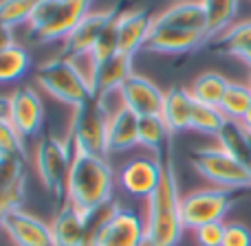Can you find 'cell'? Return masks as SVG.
<instances>
[{
  "label": "cell",
  "mask_w": 251,
  "mask_h": 246,
  "mask_svg": "<svg viewBox=\"0 0 251 246\" xmlns=\"http://www.w3.org/2000/svg\"><path fill=\"white\" fill-rule=\"evenodd\" d=\"M35 84L44 92H49L53 99L69 104L71 108H77V106L95 99L64 55L42 62L35 70Z\"/></svg>",
  "instance_id": "obj_6"
},
{
  "label": "cell",
  "mask_w": 251,
  "mask_h": 246,
  "mask_svg": "<svg viewBox=\"0 0 251 246\" xmlns=\"http://www.w3.org/2000/svg\"><path fill=\"white\" fill-rule=\"evenodd\" d=\"M185 29L207 35V16L201 0H176L152 18V29ZM209 40V38H207Z\"/></svg>",
  "instance_id": "obj_14"
},
{
  "label": "cell",
  "mask_w": 251,
  "mask_h": 246,
  "mask_svg": "<svg viewBox=\"0 0 251 246\" xmlns=\"http://www.w3.org/2000/svg\"><path fill=\"white\" fill-rule=\"evenodd\" d=\"M117 20V18H115ZM93 57H95L100 64H104L106 60H110L113 55L119 53V44H117V31H115V22L108 26V29L101 33V38L95 42V46L91 48Z\"/></svg>",
  "instance_id": "obj_34"
},
{
  "label": "cell",
  "mask_w": 251,
  "mask_h": 246,
  "mask_svg": "<svg viewBox=\"0 0 251 246\" xmlns=\"http://www.w3.org/2000/svg\"><path fill=\"white\" fill-rule=\"evenodd\" d=\"M207 16V38L214 40L225 33L238 13V0H201Z\"/></svg>",
  "instance_id": "obj_24"
},
{
  "label": "cell",
  "mask_w": 251,
  "mask_h": 246,
  "mask_svg": "<svg viewBox=\"0 0 251 246\" xmlns=\"http://www.w3.org/2000/svg\"><path fill=\"white\" fill-rule=\"evenodd\" d=\"M225 238V222H209L194 229V240L199 246H223Z\"/></svg>",
  "instance_id": "obj_35"
},
{
  "label": "cell",
  "mask_w": 251,
  "mask_h": 246,
  "mask_svg": "<svg viewBox=\"0 0 251 246\" xmlns=\"http://www.w3.org/2000/svg\"><path fill=\"white\" fill-rule=\"evenodd\" d=\"M73 147H71L69 138H57L47 136L35 145L33 152V165L38 172L40 180L44 182L49 191L55 196L66 191V176H69V167L73 160Z\"/></svg>",
  "instance_id": "obj_7"
},
{
  "label": "cell",
  "mask_w": 251,
  "mask_h": 246,
  "mask_svg": "<svg viewBox=\"0 0 251 246\" xmlns=\"http://www.w3.org/2000/svg\"><path fill=\"white\" fill-rule=\"evenodd\" d=\"M115 189V172L106 156L75 152L66 176V202L86 216L108 207Z\"/></svg>",
  "instance_id": "obj_2"
},
{
  "label": "cell",
  "mask_w": 251,
  "mask_h": 246,
  "mask_svg": "<svg viewBox=\"0 0 251 246\" xmlns=\"http://www.w3.org/2000/svg\"><path fill=\"white\" fill-rule=\"evenodd\" d=\"M108 110L97 99L73 108L69 123V138L73 152L93 156H108L106 154V128H108Z\"/></svg>",
  "instance_id": "obj_3"
},
{
  "label": "cell",
  "mask_w": 251,
  "mask_h": 246,
  "mask_svg": "<svg viewBox=\"0 0 251 246\" xmlns=\"http://www.w3.org/2000/svg\"><path fill=\"white\" fill-rule=\"evenodd\" d=\"M0 121H11V97L0 95Z\"/></svg>",
  "instance_id": "obj_40"
},
{
  "label": "cell",
  "mask_w": 251,
  "mask_h": 246,
  "mask_svg": "<svg viewBox=\"0 0 251 246\" xmlns=\"http://www.w3.org/2000/svg\"><path fill=\"white\" fill-rule=\"evenodd\" d=\"M192 167L221 189H251V174L236 156L221 145L199 147L192 152Z\"/></svg>",
  "instance_id": "obj_5"
},
{
  "label": "cell",
  "mask_w": 251,
  "mask_h": 246,
  "mask_svg": "<svg viewBox=\"0 0 251 246\" xmlns=\"http://www.w3.org/2000/svg\"><path fill=\"white\" fill-rule=\"evenodd\" d=\"M0 154L7 156H22L26 158L25 138L22 134L13 128L11 121H0Z\"/></svg>",
  "instance_id": "obj_33"
},
{
  "label": "cell",
  "mask_w": 251,
  "mask_h": 246,
  "mask_svg": "<svg viewBox=\"0 0 251 246\" xmlns=\"http://www.w3.org/2000/svg\"><path fill=\"white\" fill-rule=\"evenodd\" d=\"M57 4H60V0H38V2H35L33 11H31V18H29V33L42 29V26L51 20Z\"/></svg>",
  "instance_id": "obj_36"
},
{
  "label": "cell",
  "mask_w": 251,
  "mask_h": 246,
  "mask_svg": "<svg viewBox=\"0 0 251 246\" xmlns=\"http://www.w3.org/2000/svg\"><path fill=\"white\" fill-rule=\"evenodd\" d=\"M194 104L190 90L181 86H174L170 90H165L163 95V108H161V119L168 125L170 134L190 130L192 123V112H194Z\"/></svg>",
  "instance_id": "obj_20"
},
{
  "label": "cell",
  "mask_w": 251,
  "mask_h": 246,
  "mask_svg": "<svg viewBox=\"0 0 251 246\" xmlns=\"http://www.w3.org/2000/svg\"><path fill=\"white\" fill-rule=\"evenodd\" d=\"M247 189H196L181 198V220L185 229H199L209 222H223L229 209Z\"/></svg>",
  "instance_id": "obj_4"
},
{
  "label": "cell",
  "mask_w": 251,
  "mask_h": 246,
  "mask_svg": "<svg viewBox=\"0 0 251 246\" xmlns=\"http://www.w3.org/2000/svg\"><path fill=\"white\" fill-rule=\"evenodd\" d=\"M11 46H16V35H13V29L7 24H0V53L9 51Z\"/></svg>",
  "instance_id": "obj_38"
},
{
  "label": "cell",
  "mask_w": 251,
  "mask_h": 246,
  "mask_svg": "<svg viewBox=\"0 0 251 246\" xmlns=\"http://www.w3.org/2000/svg\"><path fill=\"white\" fill-rule=\"evenodd\" d=\"M212 48L218 53H227V55L240 57L245 53L251 51V20L238 22V24H231L225 33H221L218 38L209 40Z\"/></svg>",
  "instance_id": "obj_23"
},
{
  "label": "cell",
  "mask_w": 251,
  "mask_h": 246,
  "mask_svg": "<svg viewBox=\"0 0 251 246\" xmlns=\"http://www.w3.org/2000/svg\"><path fill=\"white\" fill-rule=\"evenodd\" d=\"M69 60V64L73 66V70L77 73V77L84 82V86L91 90V95L95 97L97 90V73H100V62L93 57L91 51H77L64 55Z\"/></svg>",
  "instance_id": "obj_31"
},
{
  "label": "cell",
  "mask_w": 251,
  "mask_h": 246,
  "mask_svg": "<svg viewBox=\"0 0 251 246\" xmlns=\"http://www.w3.org/2000/svg\"><path fill=\"white\" fill-rule=\"evenodd\" d=\"M249 86H251V70H249Z\"/></svg>",
  "instance_id": "obj_45"
},
{
  "label": "cell",
  "mask_w": 251,
  "mask_h": 246,
  "mask_svg": "<svg viewBox=\"0 0 251 246\" xmlns=\"http://www.w3.org/2000/svg\"><path fill=\"white\" fill-rule=\"evenodd\" d=\"M137 246H156V244H154V242H152V240H150V238H143V240H141V242H139Z\"/></svg>",
  "instance_id": "obj_43"
},
{
  "label": "cell",
  "mask_w": 251,
  "mask_h": 246,
  "mask_svg": "<svg viewBox=\"0 0 251 246\" xmlns=\"http://www.w3.org/2000/svg\"><path fill=\"white\" fill-rule=\"evenodd\" d=\"M152 18L154 16H150L146 7L128 9V11L119 13L117 20H115L119 53L134 55L137 51H141L148 35H150V31H152Z\"/></svg>",
  "instance_id": "obj_15"
},
{
  "label": "cell",
  "mask_w": 251,
  "mask_h": 246,
  "mask_svg": "<svg viewBox=\"0 0 251 246\" xmlns=\"http://www.w3.org/2000/svg\"><path fill=\"white\" fill-rule=\"evenodd\" d=\"M91 4H93V0H60L51 20L42 29L29 33V38L40 44L66 40L71 35V31L84 20V16L91 13Z\"/></svg>",
  "instance_id": "obj_10"
},
{
  "label": "cell",
  "mask_w": 251,
  "mask_h": 246,
  "mask_svg": "<svg viewBox=\"0 0 251 246\" xmlns=\"http://www.w3.org/2000/svg\"><path fill=\"white\" fill-rule=\"evenodd\" d=\"M223 246H251V231L240 222L225 224V238Z\"/></svg>",
  "instance_id": "obj_37"
},
{
  "label": "cell",
  "mask_w": 251,
  "mask_h": 246,
  "mask_svg": "<svg viewBox=\"0 0 251 246\" xmlns=\"http://www.w3.org/2000/svg\"><path fill=\"white\" fill-rule=\"evenodd\" d=\"M0 229L16 246H53L51 226L25 209H11L2 218Z\"/></svg>",
  "instance_id": "obj_11"
},
{
  "label": "cell",
  "mask_w": 251,
  "mask_h": 246,
  "mask_svg": "<svg viewBox=\"0 0 251 246\" xmlns=\"http://www.w3.org/2000/svg\"><path fill=\"white\" fill-rule=\"evenodd\" d=\"M11 209H20V204H18L11 196H7V194H2V191H0V222H2V218L7 216Z\"/></svg>",
  "instance_id": "obj_39"
},
{
  "label": "cell",
  "mask_w": 251,
  "mask_h": 246,
  "mask_svg": "<svg viewBox=\"0 0 251 246\" xmlns=\"http://www.w3.org/2000/svg\"><path fill=\"white\" fill-rule=\"evenodd\" d=\"M227 82L221 73H203L194 79V84L190 86V95L196 104H207V106H221L223 97L227 92Z\"/></svg>",
  "instance_id": "obj_25"
},
{
  "label": "cell",
  "mask_w": 251,
  "mask_h": 246,
  "mask_svg": "<svg viewBox=\"0 0 251 246\" xmlns=\"http://www.w3.org/2000/svg\"><path fill=\"white\" fill-rule=\"evenodd\" d=\"M146 238V224L130 209L110 204L95 235V246H137Z\"/></svg>",
  "instance_id": "obj_8"
},
{
  "label": "cell",
  "mask_w": 251,
  "mask_h": 246,
  "mask_svg": "<svg viewBox=\"0 0 251 246\" xmlns=\"http://www.w3.org/2000/svg\"><path fill=\"white\" fill-rule=\"evenodd\" d=\"M38 0H0V24L18 26L29 24L31 11Z\"/></svg>",
  "instance_id": "obj_32"
},
{
  "label": "cell",
  "mask_w": 251,
  "mask_h": 246,
  "mask_svg": "<svg viewBox=\"0 0 251 246\" xmlns=\"http://www.w3.org/2000/svg\"><path fill=\"white\" fill-rule=\"evenodd\" d=\"M161 180V158L143 156L126 163L119 172V185L124 191L137 198H150Z\"/></svg>",
  "instance_id": "obj_13"
},
{
  "label": "cell",
  "mask_w": 251,
  "mask_h": 246,
  "mask_svg": "<svg viewBox=\"0 0 251 246\" xmlns=\"http://www.w3.org/2000/svg\"><path fill=\"white\" fill-rule=\"evenodd\" d=\"M243 125H245V130H251V108H249V112L245 114V119H243Z\"/></svg>",
  "instance_id": "obj_41"
},
{
  "label": "cell",
  "mask_w": 251,
  "mask_h": 246,
  "mask_svg": "<svg viewBox=\"0 0 251 246\" xmlns=\"http://www.w3.org/2000/svg\"><path fill=\"white\" fill-rule=\"evenodd\" d=\"M221 112L227 117V121H240L251 108V86L249 84H234L229 82L227 92L221 101Z\"/></svg>",
  "instance_id": "obj_28"
},
{
  "label": "cell",
  "mask_w": 251,
  "mask_h": 246,
  "mask_svg": "<svg viewBox=\"0 0 251 246\" xmlns=\"http://www.w3.org/2000/svg\"><path fill=\"white\" fill-rule=\"evenodd\" d=\"M119 104L128 108L137 117H156L163 108V95L165 92L156 86L152 79L134 73L122 84L117 90Z\"/></svg>",
  "instance_id": "obj_9"
},
{
  "label": "cell",
  "mask_w": 251,
  "mask_h": 246,
  "mask_svg": "<svg viewBox=\"0 0 251 246\" xmlns=\"http://www.w3.org/2000/svg\"><path fill=\"white\" fill-rule=\"evenodd\" d=\"M25 163L22 156L0 154V191L11 196L18 204L25 198Z\"/></svg>",
  "instance_id": "obj_22"
},
{
  "label": "cell",
  "mask_w": 251,
  "mask_h": 246,
  "mask_svg": "<svg viewBox=\"0 0 251 246\" xmlns=\"http://www.w3.org/2000/svg\"><path fill=\"white\" fill-rule=\"evenodd\" d=\"M170 130L163 123L161 114L156 117H139V145L154 152V156H161L168 150Z\"/></svg>",
  "instance_id": "obj_26"
},
{
  "label": "cell",
  "mask_w": 251,
  "mask_h": 246,
  "mask_svg": "<svg viewBox=\"0 0 251 246\" xmlns=\"http://www.w3.org/2000/svg\"><path fill=\"white\" fill-rule=\"evenodd\" d=\"M29 66H31V57L25 46L16 44L9 51H2L0 53V84L20 79L29 70Z\"/></svg>",
  "instance_id": "obj_29"
},
{
  "label": "cell",
  "mask_w": 251,
  "mask_h": 246,
  "mask_svg": "<svg viewBox=\"0 0 251 246\" xmlns=\"http://www.w3.org/2000/svg\"><path fill=\"white\" fill-rule=\"evenodd\" d=\"M247 143H249V150H251V130H247Z\"/></svg>",
  "instance_id": "obj_44"
},
{
  "label": "cell",
  "mask_w": 251,
  "mask_h": 246,
  "mask_svg": "<svg viewBox=\"0 0 251 246\" xmlns=\"http://www.w3.org/2000/svg\"><path fill=\"white\" fill-rule=\"evenodd\" d=\"M161 158V180L146 204V238H150L156 246H176L183 238L181 220V198L178 194V178L174 172L172 147L159 156Z\"/></svg>",
  "instance_id": "obj_1"
},
{
  "label": "cell",
  "mask_w": 251,
  "mask_h": 246,
  "mask_svg": "<svg viewBox=\"0 0 251 246\" xmlns=\"http://www.w3.org/2000/svg\"><path fill=\"white\" fill-rule=\"evenodd\" d=\"M225 123H227V117L221 112L218 106L194 104L190 130H196L201 134H209V136H218V132L225 128Z\"/></svg>",
  "instance_id": "obj_30"
},
{
  "label": "cell",
  "mask_w": 251,
  "mask_h": 246,
  "mask_svg": "<svg viewBox=\"0 0 251 246\" xmlns=\"http://www.w3.org/2000/svg\"><path fill=\"white\" fill-rule=\"evenodd\" d=\"M11 97V123L22 138H31L40 132L44 121V104L31 86H20Z\"/></svg>",
  "instance_id": "obj_12"
},
{
  "label": "cell",
  "mask_w": 251,
  "mask_h": 246,
  "mask_svg": "<svg viewBox=\"0 0 251 246\" xmlns=\"http://www.w3.org/2000/svg\"><path fill=\"white\" fill-rule=\"evenodd\" d=\"M117 16H119L117 7L100 9V11H91L88 16H84V20L64 40V55L77 53V51H91L97 40L101 38V33L113 24Z\"/></svg>",
  "instance_id": "obj_16"
},
{
  "label": "cell",
  "mask_w": 251,
  "mask_h": 246,
  "mask_svg": "<svg viewBox=\"0 0 251 246\" xmlns=\"http://www.w3.org/2000/svg\"><path fill=\"white\" fill-rule=\"evenodd\" d=\"M91 216H86V213L79 211L77 207L66 202L64 207L57 211V216L53 218V222L49 224L51 226L53 246H82L84 238H86V229H88Z\"/></svg>",
  "instance_id": "obj_18"
},
{
  "label": "cell",
  "mask_w": 251,
  "mask_h": 246,
  "mask_svg": "<svg viewBox=\"0 0 251 246\" xmlns=\"http://www.w3.org/2000/svg\"><path fill=\"white\" fill-rule=\"evenodd\" d=\"M207 35L199 31H185V29H152L148 35L143 51L150 53H163V55H178V53L196 51L199 46L207 44Z\"/></svg>",
  "instance_id": "obj_17"
},
{
  "label": "cell",
  "mask_w": 251,
  "mask_h": 246,
  "mask_svg": "<svg viewBox=\"0 0 251 246\" xmlns=\"http://www.w3.org/2000/svg\"><path fill=\"white\" fill-rule=\"evenodd\" d=\"M139 145V117L132 114L128 108H117L108 117L106 128V154L132 150Z\"/></svg>",
  "instance_id": "obj_19"
},
{
  "label": "cell",
  "mask_w": 251,
  "mask_h": 246,
  "mask_svg": "<svg viewBox=\"0 0 251 246\" xmlns=\"http://www.w3.org/2000/svg\"><path fill=\"white\" fill-rule=\"evenodd\" d=\"M216 141L225 152H229L231 156H236L245 167L251 163V150H249V143H247V130H245V125L240 121H227L225 128L218 132Z\"/></svg>",
  "instance_id": "obj_27"
},
{
  "label": "cell",
  "mask_w": 251,
  "mask_h": 246,
  "mask_svg": "<svg viewBox=\"0 0 251 246\" xmlns=\"http://www.w3.org/2000/svg\"><path fill=\"white\" fill-rule=\"evenodd\" d=\"M240 60H243L245 64H247L249 68H251V51H249V53H245V55H240Z\"/></svg>",
  "instance_id": "obj_42"
},
{
  "label": "cell",
  "mask_w": 251,
  "mask_h": 246,
  "mask_svg": "<svg viewBox=\"0 0 251 246\" xmlns=\"http://www.w3.org/2000/svg\"><path fill=\"white\" fill-rule=\"evenodd\" d=\"M132 57L128 53H117L110 60H106L104 64H100V73H97V90H95V99L101 97L115 95L122 88V84L130 75H134L132 70Z\"/></svg>",
  "instance_id": "obj_21"
}]
</instances>
